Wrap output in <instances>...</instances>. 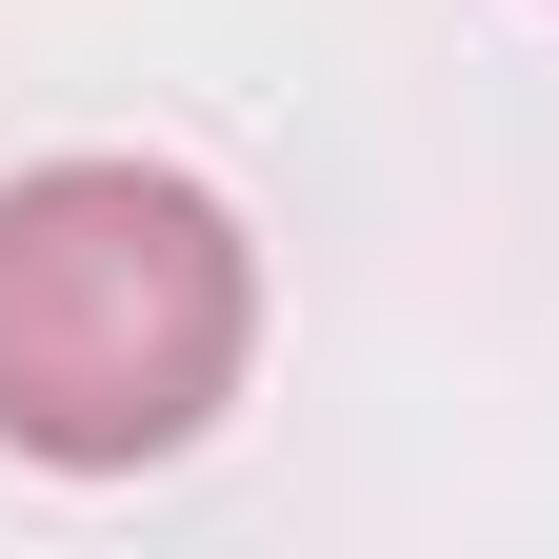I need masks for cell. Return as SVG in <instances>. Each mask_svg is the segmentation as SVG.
<instances>
[{
    "mask_svg": "<svg viewBox=\"0 0 559 559\" xmlns=\"http://www.w3.org/2000/svg\"><path fill=\"white\" fill-rule=\"evenodd\" d=\"M260 360V260L160 160H40L0 180V440L60 479L180 460Z\"/></svg>",
    "mask_w": 559,
    "mask_h": 559,
    "instance_id": "obj_1",
    "label": "cell"
}]
</instances>
